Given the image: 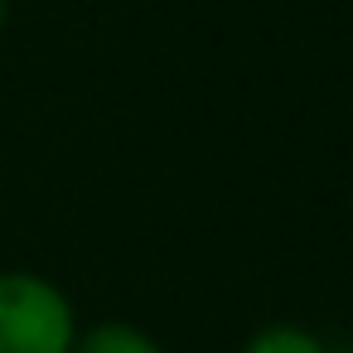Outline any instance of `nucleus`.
Here are the masks:
<instances>
[{
  "instance_id": "f257e3e1",
  "label": "nucleus",
  "mask_w": 353,
  "mask_h": 353,
  "mask_svg": "<svg viewBox=\"0 0 353 353\" xmlns=\"http://www.w3.org/2000/svg\"><path fill=\"white\" fill-rule=\"evenodd\" d=\"M78 329V310L59 281L0 266V353H73Z\"/></svg>"
},
{
  "instance_id": "7ed1b4c3",
  "label": "nucleus",
  "mask_w": 353,
  "mask_h": 353,
  "mask_svg": "<svg viewBox=\"0 0 353 353\" xmlns=\"http://www.w3.org/2000/svg\"><path fill=\"white\" fill-rule=\"evenodd\" d=\"M237 353H334L329 339H319L310 324H295V319H271L261 329H252L242 339Z\"/></svg>"
},
{
  "instance_id": "20e7f679",
  "label": "nucleus",
  "mask_w": 353,
  "mask_h": 353,
  "mask_svg": "<svg viewBox=\"0 0 353 353\" xmlns=\"http://www.w3.org/2000/svg\"><path fill=\"white\" fill-rule=\"evenodd\" d=\"M10 30V0H0V34Z\"/></svg>"
},
{
  "instance_id": "39448f33",
  "label": "nucleus",
  "mask_w": 353,
  "mask_h": 353,
  "mask_svg": "<svg viewBox=\"0 0 353 353\" xmlns=\"http://www.w3.org/2000/svg\"><path fill=\"white\" fill-rule=\"evenodd\" d=\"M348 353H353V348H348Z\"/></svg>"
},
{
  "instance_id": "f03ea898",
  "label": "nucleus",
  "mask_w": 353,
  "mask_h": 353,
  "mask_svg": "<svg viewBox=\"0 0 353 353\" xmlns=\"http://www.w3.org/2000/svg\"><path fill=\"white\" fill-rule=\"evenodd\" d=\"M73 353H170V348L131 319H97V324L78 329Z\"/></svg>"
}]
</instances>
